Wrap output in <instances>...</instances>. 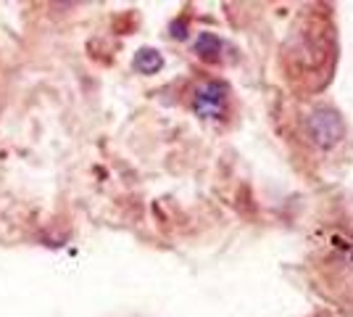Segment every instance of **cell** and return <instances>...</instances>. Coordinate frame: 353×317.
Segmentation results:
<instances>
[{"label":"cell","mask_w":353,"mask_h":317,"mask_svg":"<svg viewBox=\"0 0 353 317\" xmlns=\"http://www.w3.org/2000/svg\"><path fill=\"white\" fill-rule=\"evenodd\" d=\"M306 135H309V140L316 148L330 151V148H335L345 140V122H343L338 111L319 108L306 119Z\"/></svg>","instance_id":"obj_1"},{"label":"cell","mask_w":353,"mask_h":317,"mask_svg":"<svg viewBox=\"0 0 353 317\" xmlns=\"http://www.w3.org/2000/svg\"><path fill=\"white\" fill-rule=\"evenodd\" d=\"M227 104V88L219 82H206L195 90V111L203 117H219Z\"/></svg>","instance_id":"obj_2"},{"label":"cell","mask_w":353,"mask_h":317,"mask_svg":"<svg viewBox=\"0 0 353 317\" xmlns=\"http://www.w3.org/2000/svg\"><path fill=\"white\" fill-rule=\"evenodd\" d=\"M161 66H163L161 53L153 50V48H140V50L134 53V69H137L140 75H156Z\"/></svg>","instance_id":"obj_3"},{"label":"cell","mask_w":353,"mask_h":317,"mask_svg":"<svg viewBox=\"0 0 353 317\" xmlns=\"http://www.w3.org/2000/svg\"><path fill=\"white\" fill-rule=\"evenodd\" d=\"M195 50H198L203 59H219V50H221L219 37H216V35H211V32L198 35V40H195Z\"/></svg>","instance_id":"obj_4"}]
</instances>
